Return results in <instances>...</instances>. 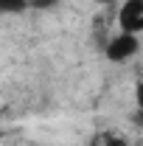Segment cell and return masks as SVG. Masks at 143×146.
<instances>
[{"instance_id": "cell-5", "label": "cell", "mask_w": 143, "mask_h": 146, "mask_svg": "<svg viewBox=\"0 0 143 146\" xmlns=\"http://www.w3.org/2000/svg\"><path fill=\"white\" fill-rule=\"evenodd\" d=\"M59 0H31V9H54Z\"/></svg>"}, {"instance_id": "cell-1", "label": "cell", "mask_w": 143, "mask_h": 146, "mask_svg": "<svg viewBox=\"0 0 143 146\" xmlns=\"http://www.w3.org/2000/svg\"><path fill=\"white\" fill-rule=\"evenodd\" d=\"M138 51H140V39H138V34H126V31H118L115 36H109V42L104 45V56H107L109 62H115V65L132 59Z\"/></svg>"}, {"instance_id": "cell-7", "label": "cell", "mask_w": 143, "mask_h": 146, "mask_svg": "<svg viewBox=\"0 0 143 146\" xmlns=\"http://www.w3.org/2000/svg\"><path fill=\"white\" fill-rule=\"evenodd\" d=\"M132 124H135V127H140V129H143V110H138V112L132 115Z\"/></svg>"}, {"instance_id": "cell-10", "label": "cell", "mask_w": 143, "mask_h": 146, "mask_svg": "<svg viewBox=\"0 0 143 146\" xmlns=\"http://www.w3.org/2000/svg\"><path fill=\"white\" fill-rule=\"evenodd\" d=\"M93 146H98V143H93Z\"/></svg>"}, {"instance_id": "cell-6", "label": "cell", "mask_w": 143, "mask_h": 146, "mask_svg": "<svg viewBox=\"0 0 143 146\" xmlns=\"http://www.w3.org/2000/svg\"><path fill=\"white\" fill-rule=\"evenodd\" d=\"M135 104H138V110H143V79L135 84Z\"/></svg>"}, {"instance_id": "cell-3", "label": "cell", "mask_w": 143, "mask_h": 146, "mask_svg": "<svg viewBox=\"0 0 143 146\" xmlns=\"http://www.w3.org/2000/svg\"><path fill=\"white\" fill-rule=\"evenodd\" d=\"M25 9H31V0H0L3 14H23Z\"/></svg>"}, {"instance_id": "cell-8", "label": "cell", "mask_w": 143, "mask_h": 146, "mask_svg": "<svg viewBox=\"0 0 143 146\" xmlns=\"http://www.w3.org/2000/svg\"><path fill=\"white\" fill-rule=\"evenodd\" d=\"M98 3H112V0H98Z\"/></svg>"}, {"instance_id": "cell-2", "label": "cell", "mask_w": 143, "mask_h": 146, "mask_svg": "<svg viewBox=\"0 0 143 146\" xmlns=\"http://www.w3.org/2000/svg\"><path fill=\"white\" fill-rule=\"evenodd\" d=\"M118 25L126 34L143 31V0H124L118 9Z\"/></svg>"}, {"instance_id": "cell-4", "label": "cell", "mask_w": 143, "mask_h": 146, "mask_svg": "<svg viewBox=\"0 0 143 146\" xmlns=\"http://www.w3.org/2000/svg\"><path fill=\"white\" fill-rule=\"evenodd\" d=\"M95 143H98V146H132L124 135H118V132H104V135H98Z\"/></svg>"}, {"instance_id": "cell-9", "label": "cell", "mask_w": 143, "mask_h": 146, "mask_svg": "<svg viewBox=\"0 0 143 146\" xmlns=\"http://www.w3.org/2000/svg\"><path fill=\"white\" fill-rule=\"evenodd\" d=\"M135 146H143V143H135Z\"/></svg>"}]
</instances>
